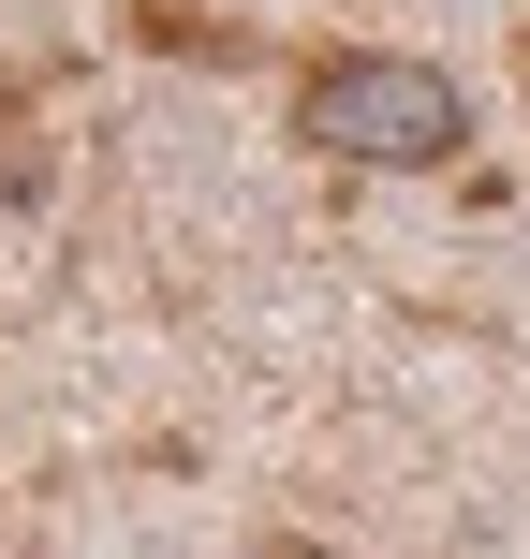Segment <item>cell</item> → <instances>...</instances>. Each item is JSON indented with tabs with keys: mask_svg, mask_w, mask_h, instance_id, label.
I'll use <instances>...</instances> for the list:
<instances>
[{
	"mask_svg": "<svg viewBox=\"0 0 530 559\" xmlns=\"http://www.w3.org/2000/svg\"><path fill=\"white\" fill-rule=\"evenodd\" d=\"M251 559H339V545H309V531H266V545H251Z\"/></svg>",
	"mask_w": 530,
	"mask_h": 559,
	"instance_id": "obj_2",
	"label": "cell"
},
{
	"mask_svg": "<svg viewBox=\"0 0 530 559\" xmlns=\"http://www.w3.org/2000/svg\"><path fill=\"white\" fill-rule=\"evenodd\" d=\"M295 147L309 163H354V177H443L472 147V104H457L443 59H398V45H325L295 59Z\"/></svg>",
	"mask_w": 530,
	"mask_h": 559,
	"instance_id": "obj_1",
	"label": "cell"
}]
</instances>
